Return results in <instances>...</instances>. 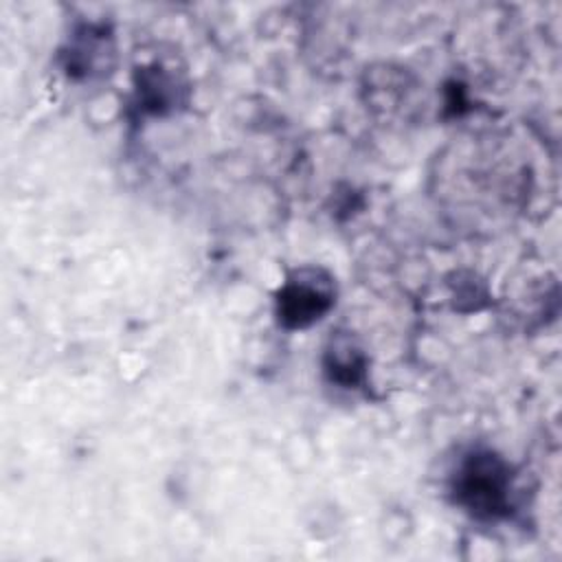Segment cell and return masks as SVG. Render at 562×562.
<instances>
[{
    "instance_id": "3",
    "label": "cell",
    "mask_w": 562,
    "mask_h": 562,
    "mask_svg": "<svg viewBox=\"0 0 562 562\" xmlns=\"http://www.w3.org/2000/svg\"><path fill=\"white\" fill-rule=\"evenodd\" d=\"M325 373L342 389H356L364 382L367 358L351 336H331L325 349Z\"/></svg>"
},
{
    "instance_id": "1",
    "label": "cell",
    "mask_w": 562,
    "mask_h": 562,
    "mask_svg": "<svg viewBox=\"0 0 562 562\" xmlns=\"http://www.w3.org/2000/svg\"><path fill=\"white\" fill-rule=\"evenodd\" d=\"M452 490L454 501L481 520L505 518L514 505L512 470L490 450H474L461 461Z\"/></svg>"
},
{
    "instance_id": "5",
    "label": "cell",
    "mask_w": 562,
    "mask_h": 562,
    "mask_svg": "<svg viewBox=\"0 0 562 562\" xmlns=\"http://www.w3.org/2000/svg\"><path fill=\"white\" fill-rule=\"evenodd\" d=\"M173 88H176V81L171 77H167L160 66L158 68L154 66L151 70H143V75L138 79V94L145 101L143 108L160 112L162 108H167L171 103Z\"/></svg>"
},
{
    "instance_id": "4",
    "label": "cell",
    "mask_w": 562,
    "mask_h": 562,
    "mask_svg": "<svg viewBox=\"0 0 562 562\" xmlns=\"http://www.w3.org/2000/svg\"><path fill=\"white\" fill-rule=\"evenodd\" d=\"M105 33L103 31H97L92 26L83 29L81 33H77L75 37V44H70V50H68V61H66V68L68 72H83V75H90L97 64L108 55V44H105Z\"/></svg>"
},
{
    "instance_id": "2",
    "label": "cell",
    "mask_w": 562,
    "mask_h": 562,
    "mask_svg": "<svg viewBox=\"0 0 562 562\" xmlns=\"http://www.w3.org/2000/svg\"><path fill=\"white\" fill-rule=\"evenodd\" d=\"M334 296V279L325 270H294L277 294V316L290 329L310 327L331 310Z\"/></svg>"
}]
</instances>
